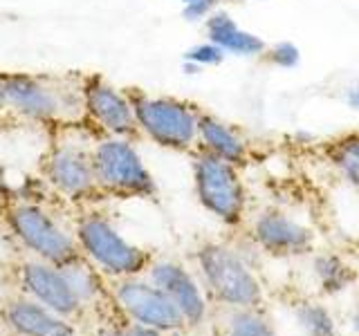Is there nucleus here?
<instances>
[{
    "mask_svg": "<svg viewBox=\"0 0 359 336\" xmlns=\"http://www.w3.org/2000/svg\"><path fill=\"white\" fill-rule=\"evenodd\" d=\"M263 56L269 65L278 67V70H294V67L301 63V50L292 41L274 43L272 48L265 50Z\"/></svg>",
    "mask_w": 359,
    "mask_h": 336,
    "instance_id": "nucleus-22",
    "label": "nucleus"
},
{
    "mask_svg": "<svg viewBox=\"0 0 359 336\" xmlns=\"http://www.w3.org/2000/svg\"><path fill=\"white\" fill-rule=\"evenodd\" d=\"M5 294H7V278L3 272H0V298H3Z\"/></svg>",
    "mask_w": 359,
    "mask_h": 336,
    "instance_id": "nucleus-30",
    "label": "nucleus"
},
{
    "mask_svg": "<svg viewBox=\"0 0 359 336\" xmlns=\"http://www.w3.org/2000/svg\"><path fill=\"white\" fill-rule=\"evenodd\" d=\"M346 101H348V106H351V108L359 110V88H355V90H348Z\"/></svg>",
    "mask_w": 359,
    "mask_h": 336,
    "instance_id": "nucleus-26",
    "label": "nucleus"
},
{
    "mask_svg": "<svg viewBox=\"0 0 359 336\" xmlns=\"http://www.w3.org/2000/svg\"><path fill=\"white\" fill-rule=\"evenodd\" d=\"M7 108V99H5V81H3V74H0V110Z\"/></svg>",
    "mask_w": 359,
    "mask_h": 336,
    "instance_id": "nucleus-28",
    "label": "nucleus"
},
{
    "mask_svg": "<svg viewBox=\"0 0 359 336\" xmlns=\"http://www.w3.org/2000/svg\"><path fill=\"white\" fill-rule=\"evenodd\" d=\"M18 280H20L22 291H25V296L34 298L36 302H41V305L50 307L52 312L61 314L65 318L72 321L83 309L81 300H79L74 289L67 283L61 267L50 265L36 258V260L20 265Z\"/></svg>",
    "mask_w": 359,
    "mask_h": 336,
    "instance_id": "nucleus-10",
    "label": "nucleus"
},
{
    "mask_svg": "<svg viewBox=\"0 0 359 336\" xmlns=\"http://www.w3.org/2000/svg\"><path fill=\"white\" fill-rule=\"evenodd\" d=\"M86 112L110 137H135L140 132L135 110L126 92L106 83L104 78L90 76L83 83Z\"/></svg>",
    "mask_w": 359,
    "mask_h": 336,
    "instance_id": "nucleus-11",
    "label": "nucleus"
},
{
    "mask_svg": "<svg viewBox=\"0 0 359 336\" xmlns=\"http://www.w3.org/2000/svg\"><path fill=\"white\" fill-rule=\"evenodd\" d=\"M126 336H164V332L155 330V328H146V325L130 323V325H126Z\"/></svg>",
    "mask_w": 359,
    "mask_h": 336,
    "instance_id": "nucleus-25",
    "label": "nucleus"
},
{
    "mask_svg": "<svg viewBox=\"0 0 359 336\" xmlns=\"http://www.w3.org/2000/svg\"><path fill=\"white\" fill-rule=\"evenodd\" d=\"M196 258L207 289L220 302L236 309H254L261 302V283L245 262V258L231 246L207 242L198 249Z\"/></svg>",
    "mask_w": 359,
    "mask_h": 336,
    "instance_id": "nucleus-3",
    "label": "nucleus"
},
{
    "mask_svg": "<svg viewBox=\"0 0 359 336\" xmlns=\"http://www.w3.org/2000/svg\"><path fill=\"white\" fill-rule=\"evenodd\" d=\"M351 321H353V330L359 332V296H357V302H355V309H353Z\"/></svg>",
    "mask_w": 359,
    "mask_h": 336,
    "instance_id": "nucleus-27",
    "label": "nucleus"
},
{
    "mask_svg": "<svg viewBox=\"0 0 359 336\" xmlns=\"http://www.w3.org/2000/svg\"><path fill=\"white\" fill-rule=\"evenodd\" d=\"M112 296H115L117 307L137 325L155 328L160 332H175L187 325L175 302L151 280H142L137 276L119 278Z\"/></svg>",
    "mask_w": 359,
    "mask_h": 336,
    "instance_id": "nucleus-8",
    "label": "nucleus"
},
{
    "mask_svg": "<svg viewBox=\"0 0 359 336\" xmlns=\"http://www.w3.org/2000/svg\"><path fill=\"white\" fill-rule=\"evenodd\" d=\"M187 3H196V0H182V5H187Z\"/></svg>",
    "mask_w": 359,
    "mask_h": 336,
    "instance_id": "nucleus-31",
    "label": "nucleus"
},
{
    "mask_svg": "<svg viewBox=\"0 0 359 336\" xmlns=\"http://www.w3.org/2000/svg\"><path fill=\"white\" fill-rule=\"evenodd\" d=\"M9 227L16 240L39 260L61 267L81 255L74 235L36 204H18L9 211Z\"/></svg>",
    "mask_w": 359,
    "mask_h": 336,
    "instance_id": "nucleus-7",
    "label": "nucleus"
},
{
    "mask_svg": "<svg viewBox=\"0 0 359 336\" xmlns=\"http://www.w3.org/2000/svg\"><path fill=\"white\" fill-rule=\"evenodd\" d=\"M126 94L133 104L137 128L151 141L177 153L198 146V119L202 112L198 106L175 97H151L142 90H130Z\"/></svg>",
    "mask_w": 359,
    "mask_h": 336,
    "instance_id": "nucleus-2",
    "label": "nucleus"
},
{
    "mask_svg": "<svg viewBox=\"0 0 359 336\" xmlns=\"http://www.w3.org/2000/svg\"><path fill=\"white\" fill-rule=\"evenodd\" d=\"M194 188L202 209L227 227H236L245 218L247 190L238 166L198 148L194 157Z\"/></svg>",
    "mask_w": 359,
    "mask_h": 336,
    "instance_id": "nucleus-5",
    "label": "nucleus"
},
{
    "mask_svg": "<svg viewBox=\"0 0 359 336\" xmlns=\"http://www.w3.org/2000/svg\"><path fill=\"white\" fill-rule=\"evenodd\" d=\"M205 29H207V41L216 43L224 54L254 59V56H263L267 50L265 41L258 34L243 29L227 11L213 9L209 18L205 20Z\"/></svg>",
    "mask_w": 359,
    "mask_h": 336,
    "instance_id": "nucleus-16",
    "label": "nucleus"
},
{
    "mask_svg": "<svg viewBox=\"0 0 359 336\" xmlns=\"http://www.w3.org/2000/svg\"><path fill=\"white\" fill-rule=\"evenodd\" d=\"M3 321L16 336H74L70 318L52 312L29 296H16L5 302Z\"/></svg>",
    "mask_w": 359,
    "mask_h": 336,
    "instance_id": "nucleus-14",
    "label": "nucleus"
},
{
    "mask_svg": "<svg viewBox=\"0 0 359 336\" xmlns=\"http://www.w3.org/2000/svg\"><path fill=\"white\" fill-rule=\"evenodd\" d=\"M149 280L175 302V307L184 316L187 325L196 328L207 318V298L196 283V278L182 265L171 260L155 262L149 269Z\"/></svg>",
    "mask_w": 359,
    "mask_h": 336,
    "instance_id": "nucleus-13",
    "label": "nucleus"
},
{
    "mask_svg": "<svg viewBox=\"0 0 359 336\" xmlns=\"http://www.w3.org/2000/svg\"><path fill=\"white\" fill-rule=\"evenodd\" d=\"M227 336H274L269 323L252 309H238L227 323Z\"/></svg>",
    "mask_w": 359,
    "mask_h": 336,
    "instance_id": "nucleus-21",
    "label": "nucleus"
},
{
    "mask_svg": "<svg viewBox=\"0 0 359 336\" xmlns=\"http://www.w3.org/2000/svg\"><path fill=\"white\" fill-rule=\"evenodd\" d=\"M294 316H297L299 328L308 336H339L330 312L323 305H317V302H310V300L299 302L294 309Z\"/></svg>",
    "mask_w": 359,
    "mask_h": 336,
    "instance_id": "nucleus-20",
    "label": "nucleus"
},
{
    "mask_svg": "<svg viewBox=\"0 0 359 336\" xmlns=\"http://www.w3.org/2000/svg\"><path fill=\"white\" fill-rule=\"evenodd\" d=\"M198 146L202 150L220 157L233 166H245L250 160V144L231 123L209 112H200L198 119Z\"/></svg>",
    "mask_w": 359,
    "mask_h": 336,
    "instance_id": "nucleus-15",
    "label": "nucleus"
},
{
    "mask_svg": "<svg viewBox=\"0 0 359 336\" xmlns=\"http://www.w3.org/2000/svg\"><path fill=\"white\" fill-rule=\"evenodd\" d=\"M216 0H196V3H187L182 5V16L189 22H200V20H207L209 14L216 9Z\"/></svg>",
    "mask_w": 359,
    "mask_h": 336,
    "instance_id": "nucleus-24",
    "label": "nucleus"
},
{
    "mask_svg": "<svg viewBox=\"0 0 359 336\" xmlns=\"http://www.w3.org/2000/svg\"><path fill=\"white\" fill-rule=\"evenodd\" d=\"M7 108L36 121H79L86 112L83 85L56 76L3 74Z\"/></svg>",
    "mask_w": 359,
    "mask_h": 336,
    "instance_id": "nucleus-1",
    "label": "nucleus"
},
{
    "mask_svg": "<svg viewBox=\"0 0 359 336\" xmlns=\"http://www.w3.org/2000/svg\"><path fill=\"white\" fill-rule=\"evenodd\" d=\"M216 3H224V0H216Z\"/></svg>",
    "mask_w": 359,
    "mask_h": 336,
    "instance_id": "nucleus-32",
    "label": "nucleus"
},
{
    "mask_svg": "<svg viewBox=\"0 0 359 336\" xmlns=\"http://www.w3.org/2000/svg\"><path fill=\"white\" fill-rule=\"evenodd\" d=\"M104 336H126V328H110Z\"/></svg>",
    "mask_w": 359,
    "mask_h": 336,
    "instance_id": "nucleus-29",
    "label": "nucleus"
},
{
    "mask_svg": "<svg viewBox=\"0 0 359 336\" xmlns=\"http://www.w3.org/2000/svg\"><path fill=\"white\" fill-rule=\"evenodd\" d=\"M321 153L339 177L359 190V130L337 134L323 141Z\"/></svg>",
    "mask_w": 359,
    "mask_h": 336,
    "instance_id": "nucleus-17",
    "label": "nucleus"
},
{
    "mask_svg": "<svg viewBox=\"0 0 359 336\" xmlns=\"http://www.w3.org/2000/svg\"><path fill=\"white\" fill-rule=\"evenodd\" d=\"M97 186L119 197H153L157 184L126 137H106L93 148Z\"/></svg>",
    "mask_w": 359,
    "mask_h": 336,
    "instance_id": "nucleus-6",
    "label": "nucleus"
},
{
    "mask_svg": "<svg viewBox=\"0 0 359 336\" xmlns=\"http://www.w3.org/2000/svg\"><path fill=\"white\" fill-rule=\"evenodd\" d=\"M224 54L216 43H211V41H205V43H198L194 45L191 50L184 52V61L189 63H194L198 65L200 70H205V67H216L224 61Z\"/></svg>",
    "mask_w": 359,
    "mask_h": 336,
    "instance_id": "nucleus-23",
    "label": "nucleus"
},
{
    "mask_svg": "<svg viewBox=\"0 0 359 336\" xmlns=\"http://www.w3.org/2000/svg\"><path fill=\"white\" fill-rule=\"evenodd\" d=\"M314 278L319 280L321 289L325 294H341L355 283V272L341 255L337 253H319L312 262Z\"/></svg>",
    "mask_w": 359,
    "mask_h": 336,
    "instance_id": "nucleus-19",
    "label": "nucleus"
},
{
    "mask_svg": "<svg viewBox=\"0 0 359 336\" xmlns=\"http://www.w3.org/2000/svg\"><path fill=\"white\" fill-rule=\"evenodd\" d=\"M74 238L83 258H88L106 276L117 280L133 278L149 267V253L123 238L104 216H97V213L79 220Z\"/></svg>",
    "mask_w": 359,
    "mask_h": 336,
    "instance_id": "nucleus-4",
    "label": "nucleus"
},
{
    "mask_svg": "<svg viewBox=\"0 0 359 336\" xmlns=\"http://www.w3.org/2000/svg\"><path fill=\"white\" fill-rule=\"evenodd\" d=\"M252 238L269 255H301L314 244V235L308 227L278 209H267L256 216L252 224Z\"/></svg>",
    "mask_w": 359,
    "mask_h": 336,
    "instance_id": "nucleus-12",
    "label": "nucleus"
},
{
    "mask_svg": "<svg viewBox=\"0 0 359 336\" xmlns=\"http://www.w3.org/2000/svg\"><path fill=\"white\" fill-rule=\"evenodd\" d=\"M45 173L59 193L72 200L90 197L99 190L93 166V150L86 148L81 141L54 144L48 155Z\"/></svg>",
    "mask_w": 359,
    "mask_h": 336,
    "instance_id": "nucleus-9",
    "label": "nucleus"
},
{
    "mask_svg": "<svg viewBox=\"0 0 359 336\" xmlns=\"http://www.w3.org/2000/svg\"><path fill=\"white\" fill-rule=\"evenodd\" d=\"M61 272L67 278V283L74 289V294L81 300V305H93L104 294L101 287V272L83 255L72 258L70 262L61 265Z\"/></svg>",
    "mask_w": 359,
    "mask_h": 336,
    "instance_id": "nucleus-18",
    "label": "nucleus"
}]
</instances>
